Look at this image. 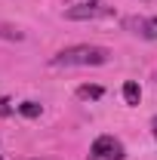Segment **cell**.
<instances>
[{
  "mask_svg": "<svg viewBox=\"0 0 157 160\" xmlns=\"http://www.w3.org/2000/svg\"><path fill=\"white\" fill-rule=\"evenodd\" d=\"M142 37H148V40H157V16H154V19H145Z\"/></svg>",
  "mask_w": 157,
  "mask_h": 160,
  "instance_id": "8",
  "label": "cell"
},
{
  "mask_svg": "<svg viewBox=\"0 0 157 160\" xmlns=\"http://www.w3.org/2000/svg\"><path fill=\"white\" fill-rule=\"evenodd\" d=\"M111 12H114V6H108L102 0H83L77 6L65 9V19L68 22H93V19H108Z\"/></svg>",
  "mask_w": 157,
  "mask_h": 160,
  "instance_id": "2",
  "label": "cell"
},
{
  "mask_svg": "<svg viewBox=\"0 0 157 160\" xmlns=\"http://www.w3.org/2000/svg\"><path fill=\"white\" fill-rule=\"evenodd\" d=\"M19 114H25V117H40V105H37V102H22Z\"/></svg>",
  "mask_w": 157,
  "mask_h": 160,
  "instance_id": "7",
  "label": "cell"
},
{
  "mask_svg": "<svg viewBox=\"0 0 157 160\" xmlns=\"http://www.w3.org/2000/svg\"><path fill=\"white\" fill-rule=\"evenodd\" d=\"M111 59V52L105 46H89V43H80V46H68L56 52L49 65L53 68H96V65H105Z\"/></svg>",
  "mask_w": 157,
  "mask_h": 160,
  "instance_id": "1",
  "label": "cell"
},
{
  "mask_svg": "<svg viewBox=\"0 0 157 160\" xmlns=\"http://www.w3.org/2000/svg\"><path fill=\"white\" fill-rule=\"evenodd\" d=\"M37 160H46V157H37Z\"/></svg>",
  "mask_w": 157,
  "mask_h": 160,
  "instance_id": "11",
  "label": "cell"
},
{
  "mask_svg": "<svg viewBox=\"0 0 157 160\" xmlns=\"http://www.w3.org/2000/svg\"><path fill=\"white\" fill-rule=\"evenodd\" d=\"M123 99H126V105H139L142 102V86L136 80H126L123 83Z\"/></svg>",
  "mask_w": 157,
  "mask_h": 160,
  "instance_id": "4",
  "label": "cell"
},
{
  "mask_svg": "<svg viewBox=\"0 0 157 160\" xmlns=\"http://www.w3.org/2000/svg\"><path fill=\"white\" fill-rule=\"evenodd\" d=\"M0 37H3V40H16V43H19V40H25V34H22L16 25H3V22H0Z\"/></svg>",
  "mask_w": 157,
  "mask_h": 160,
  "instance_id": "6",
  "label": "cell"
},
{
  "mask_svg": "<svg viewBox=\"0 0 157 160\" xmlns=\"http://www.w3.org/2000/svg\"><path fill=\"white\" fill-rule=\"evenodd\" d=\"M102 92H105V89H102V86H89V83H83V86H77V99H102Z\"/></svg>",
  "mask_w": 157,
  "mask_h": 160,
  "instance_id": "5",
  "label": "cell"
},
{
  "mask_svg": "<svg viewBox=\"0 0 157 160\" xmlns=\"http://www.w3.org/2000/svg\"><path fill=\"white\" fill-rule=\"evenodd\" d=\"M151 129H154V139H157V117H151Z\"/></svg>",
  "mask_w": 157,
  "mask_h": 160,
  "instance_id": "10",
  "label": "cell"
},
{
  "mask_svg": "<svg viewBox=\"0 0 157 160\" xmlns=\"http://www.w3.org/2000/svg\"><path fill=\"white\" fill-rule=\"evenodd\" d=\"M6 114H13V105H9L6 96H0V117H6Z\"/></svg>",
  "mask_w": 157,
  "mask_h": 160,
  "instance_id": "9",
  "label": "cell"
},
{
  "mask_svg": "<svg viewBox=\"0 0 157 160\" xmlns=\"http://www.w3.org/2000/svg\"><path fill=\"white\" fill-rule=\"evenodd\" d=\"M89 157L93 160H123L126 151H123V145L114 136H99L93 142V148H89Z\"/></svg>",
  "mask_w": 157,
  "mask_h": 160,
  "instance_id": "3",
  "label": "cell"
}]
</instances>
